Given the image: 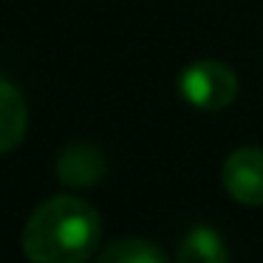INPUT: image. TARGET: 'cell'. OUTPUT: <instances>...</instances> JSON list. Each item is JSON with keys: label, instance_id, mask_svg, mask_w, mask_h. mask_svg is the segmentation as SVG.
<instances>
[{"label": "cell", "instance_id": "6da1fadb", "mask_svg": "<svg viewBox=\"0 0 263 263\" xmlns=\"http://www.w3.org/2000/svg\"><path fill=\"white\" fill-rule=\"evenodd\" d=\"M99 238L102 221L88 201L54 195L26 221L23 255L37 263H80L97 255Z\"/></svg>", "mask_w": 263, "mask_h": 263}, {"label": "cell", "instance_id": "7a4b0ae2", "mask_svg": "<svg viewBox=\"0 0 263 263\" xmlns=\"http://www.w3.org/2000/svg\"><path fill=\"white\" fill-rule=\"evenodd\" d=\"M178 91L198 110H223L238 97V74L221 60H198L181 71Z\"/></svg>", "mask_w": 263, "mask_h": 263}, {"label": "cell", "instance_id": "3957f363", "mask_svg": "<svg viewBox=\"0 0 263 263\" xmlns=\"http://www.w3.org/2000/svg\"><path fill=\"white\" fill-rule=\"evenodd\" d=\"M223 187L229 198L243 206L263 204V150L260 147H240L229 153L223 161Z\"/></svg>", "mask_w": 263, "mask_h": 263}, {"label": "cell", "instance_id": "277c9868", "mask_svg": "<svg viewBox=\"0 0 263 263\" xmlns=\"http://www.w3.org/2000/svg\"><path fill=\"white\" fill-rule=\"evenodd\" d=\"M26 125H29V108L23 93L12 82L0 80V153H9L23 142Z\"/></svg>", "mask_w": 263, "mask_h": 263}, {"label": "cell", "instance_id": "5b68a950", "mask_svg": "<svg viewBox=\"0 0 263 263\" xmlns=\"http://www.w3.org/2000/svg\"><path fill=\"white\" fill-rule=\"evenodd\" d=\"M57 170L63 181L88 187V184H97L102 178L105 161H102V153L97 147H91V144H71L60 156Z\"/></svg>", "mask_w": 263, "mask_h": 263}, {"label": "cell", "instance_id": "8992f818", "mask_svg": "<svg viewBox=\"0 0 263 263\" xmlns=\"http://www.w3.org/2000/svg\"><path fill=\"white\" fill-rule=\"evenodd\" d=\"M229 257L223 238L210 227H195L187 232L178 249V260L181 263H223Z\"/></svg>", "mask_w": 263, "mask_h": 263}, {"label": "cell", "instance_id": "52a82bcc", "mask_svg": "<svg viewBox=\"0 0 263 263\" xmlns=\"http://www.w3.org/2000/svg\"><path fill=\"white\" fill-rule=\"evenodd\" d=\"M99 260H108V263H161L164 260V252L159 246H153L150 240L125 238V240H116L108 249L99 252Z\"/></svg>", "mask_w": 263, "mask_h": 263}]
</instances>
